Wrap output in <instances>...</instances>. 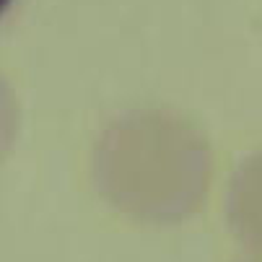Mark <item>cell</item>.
<instances>
[{"label": "cell", "instance_id": "6da1fadb", "mask_svg": "<svg viewBox=\"0 0 262 262\" xmlns=\"http://www.w3.org/2000/svg\"><path fill=\"white\" fill-rule=\"evenodd\" d=\"M91 182L122 218L143 226H177L208 200L213 148L195 122L171 109H127L99 130Z\"/></svg>", "mask_w": 262, "mask_h": 262}, {"label": "cell", "instance_id": "3957f363", "mask_svg": "<svg viewBox=\"0 0 262 262\" xmlns=\"http://www.w3.org/2000/svg\"><path fill=\"white\" fill-rule=\"evenodd\" d=\"M21 133V104L13 83L0 73V164L8 159Z\"/></svg>", "mask_w": 262, "mask_h": 262}, {"label": "cell", "instance_id": "277c9868", "mask_svg": "<svg viewBox=\"0 0 262 262\" xmlns=\"http://www.w3.org/2000/svg\"><path fill=\"white\" fill-rule=\"evenodd\" d=\"M24 6H26V0H0V39H3L6 31L18 21Z\"/></svg>", "mask_w": 262, "mask_h": 262}, {"label": "cell", "instance_id": "5b68a950", "mask_svg": "<svg viewBox=\"0 0 262 262\" xmlns=\"http://www.w3.org/2000/svg\"><path fill=\"white\" fill-rule=\"evenodd\" d=\"M239 262H262V257H249V259H239Z\"/></svg>", "mask_w": 262, "mask_h": 262}, {"label": "cell", "instance_id": "7a4b0ae2", "mask_svg": "<svg viewBox=\"0 0 262 262\" xmlns=\"http://www.w3.org/2000/svg\"><path fill=\"white\" fill-rule=\"evenodd\" d=\"M229 234L252 257H262V151L244 156L226 184L223 198Z\"/></svg>", "mask_w": 262, "mask_h": 262}]
</instances>
